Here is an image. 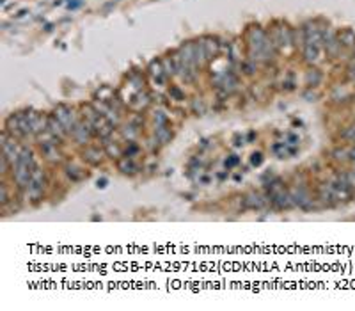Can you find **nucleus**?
<instances>
[{
  "label": "nucleus",
  "mask_w": 355,
  "mask_h": 311,
  "mask_svg": "<svg viewBox=\"0 0 355 311\" xmlns=\"http://www.w3.org/2000/svg\"><path fill=\"white\" fill-rule=\"evenodd\" d=\"M306 59L309 63H318L320 60V46L306 45Z\"/></svg>",
  "instance_id": "obj_1"
},
{
  "label": "nucleus",
  "mask_w": 355,
  "mask_h": 311,
  "mask_svg": "<svg viewBox=\"0 0 355 311\" xmlns=\"http://www.w3.org/2000/svg\"><path fill=\"white\" fill-rule=\"evenodd\" d=\"M341 41V45H346V46H351L355 43V34H351V32H344L343 34V38L339 39Z\"/></svg>",
  "instance_id": "obj_2"
},
{
  "label": "nucleus",
  "mask_w": 355,
  "mask_h": 311,
  "mask_svg": "<svg viewBox=\"0 0 355 311\" xmlns=\"http://www.w3.org/2000/svg\"><path fill=\"white\" fill-rule=\"evenodd\" d=\"M350 155H351V158H353V160H355V150H351V153H350Z\"/></svg>",
  "instance_id": "obj_3"
}]
</instances>
